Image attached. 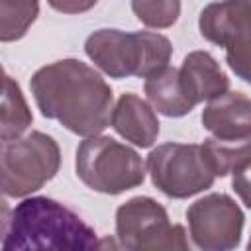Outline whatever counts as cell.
<instances>
[{
  "label": "cell",
  "instance_id": "obj_1",
  "mask_svg": "<svg viewBox=\"0 0 251 251\" xmlns=\"http://www.w3.org/2000/svg\"><path fill=\"white\" fill-rule=\"evenodd\" d=\"M31 94L45 118L61 122L76 135L104 131L112 114V88L86 63L63 59L41 67L29 80Z\"/></svg>",
  "mask_w": 251,
  "mask_h": 251
},
{
  "label": "cell",
  "instance_id": "obj_2",
  "mask_svg": "<svg viewBox=\"0 0 251 251\" xmlns=\"http://www.w3.org/2000/svg\"><path fill=\"white\" fill-rule=\"evenodd\" d=\"M96 231L73 210L47 196L22 200L10 216L2 247L10 249H96Z\"/></svg>",
  "mask_w": 251,
  "mask_h": 251
},
{
  "label": "cell",
  "instance_id": "obj_3",
  "mask_svg": "<svg viewBox=\"0 0 251 251\" xmlns=\"http://www.w3.org/2000/svg\"><path fill=\"white\" fill-rule=\"evenodd\" d=\"M84 51L112 78H147L169 65L173 45L165 35L153 31L98 29L88 35Z\"/></svg>",
  "mask_w": 251,
  "mask_h": 251
},
{
  "label": "cell",
  "instance_id": "obj_4",
  "mask_svg": "<svg viewBox=\"0 0 251 251\" xmlns=\"http://www.w3.org/2000/svg\"><path fill=\"white\" fill-rule=\"evenodd\" d=\"M61 165V151L53 137L31 131L0 141V192L22 198L51 180Z\"/></svg>",
  "mask_w": 251,
  "mask_h": 251
},
{
  "label": "cell",
  "instance_id": "obj_5",
  "mask_svg": "<svg viewBox=\"0 0 251 251\" xmlns=\"http://www.w3.org/2000/svg\"><path fill=\"white\" fill-rule=\"evenodd\" d=\"M76 175L96 192L120 194L143 182L145 167L131 147L112 137L90 135L76 149Z\"/></svg>",
  "mask_w": 251,
  "mask_h": 251
},
{
  "label": "cell",
  "instance_id": "obj_6",
  "mask_svg": "<svg viewBox=\"0 0 251 251\" xmlns=\"http://www.w3.org/2000/svg\"><path fill=\"white\" fill-rule=\"evenodd\" d=\"M116 231L120 243L126 249H188L184 229L176 224H171L165 208L147 196H135L118 208Z\"/></svg>",
  "mask_w": 251,
  "mask_h": 251
},
{
  "label": "cell",
  "instance_id": "obj_7",
  "mask_svg": "<svg viewBox=\"0 0 251 251\" xmlns=\"http://www.w3.org/2000/svg\"><path fill=\"white\" fill-rule=\"evenodd\" d=\"M147 171L153 184L171 198H188L214 184L200 145L163 143L147 157Z\"/></svg>",
  "mask_w": 251,
  "mask_h": 251
},
{
  "label": "cell",
  "instance_id": "obj_8",
  "mask_svg": "<svg viewBox=\"0 0 251 251\" xmlns=\"http://www.w3.org/2000/svg\"><path fill=\"white\" fill-rule=\"evenodd\" d=\"M200 33L226 49L235 75L249 80V0H224L208 4L200 14Z\"/></svg>",
  "mask_w": 251,
  "mask_h": 251
},
{
  "label": "cell",
  "instance_id": "obj_9",
  "mask_svg": "<svg viewBox=\"0 0 251 251\" xmlns=\"http://www.w3.org/2000/svg\"><path fill=\"white\" fill-rule=\"evenodd\" d=\"M188 226L194 243L206 251H226L239 243L243 212L226 194H208L196 200L188 212Z\"/></svg>",
  "mask_w": 251,
  "mask_h": 251
},
{
  "label": "cell",
  "instance_id": "obj_10",
  "mask_svg": "<svg viewBox=\"0 0 251 251\" xmlns=\"http://www.w3.org/2000/svg\"><path fill=\"white\" fill-rule=\"evenodd\" d=\"M202 126L218 139H249L251 135V102L243 92H224L202 112Z\"/></svg>",
  "mask_w": 251,
  "mask_h": 251
},
{
  "label": "cell",
  "instance_id": "obj_11",
  "mask_svg": "<svg viewBox=\"0 0 251 251\" xmlns=\"http://www.w3.org/2000/svg\"><path fill=\"white\" fill-rule=\"evenodd\" d=\"M178 76L188 100L194 106L224 94L229 86V80L220 69L218 61L206 51L188 53L178 69Z\"/></svg>",
  "mask_w": 251,
  "mask_h": 251
},
{
  "label": "cell",
  "instance_id": "obj_12",
  "mask_svg": "<svg viewBox=\"0 0 251 251\" xmlns=\"http://www.w3.org/2000/svg\"><path fill=\"white\" fill-rule=\"evenodd\" d=\"M112 127L137 147H151L159 135V122L151 106L139 96L122 94L110 114Z\"/></svg>",
  "mask_w": 251,
  "mask_h": 251
},
{
  "label": "cell",
  "instance_id": "obj_13",
  "mask_svg": "<svg viewBox=\"0 0 251 251\" xmlns=\"http://www.w3.org/2000/svg\"><path fill=\"white\" fill-rule=\"evenodd\" d=\"M145 94L151 106L169 118L184 116L194 108L180 84L178 69L169 65L145 78Z\"/></svg>",
  "mask_w": 251,
  "mask_h": 251
},
{
  "label": "cell",
  "instance_id": "obj_14",
  "mask_svg": "<svg viewBox=\"0 0 251 251\" xmlns=\"http://www.w3.org/2000/svg\"><path fill=\"white\" fill-rule=\"evenodd\" d=\"M31 110L22 94V88L12 76L0 78V139L22 135L31 126Z\"/></svg>",
  "mask_w": 251,
  "mask_h": 251
},
{
  "label": "cell",
  "instance_id": "obj_15",
  "mask_svg": "<svg viewBox=\"0 0 251 251\" xmlns=\"http://www.w3.org/2000/svg\"><path fill=\"white\" fill-rule=\"evenodd\" d=\"M202 153L214 176H226L243 167H249V139H218L210 137L202 145Z\"/></svg>",
  "mask_w": 251,
  "mask_h": 251
},
{
  "label": "cell",
  "instance_id": "obj_16",
  "mask_svg": "<svg viewBox=\"0 0 251 251\" xmlns=\"http://www.w3.org/2000/svg\"><path fill=\"white\" fill-rule=\"evenodd\" d=\"M39 14V0H0V41L22 39Z\"/></svg>",
  "mask_w": 251,
  "mask_h": 251
},
{
  "label": "cell",
  "instance_id": "obj_17",
  "mask_svg": "<svg viewBox=\"0 0 251 251\" xmlns=\"http://www.w3.org/2000/svg\"><path fill=\"white\" fill-rule=\"evenodd\" d=\"M133 14L149 27H171L180 14V0H131Z\"/></svg>",
  "mask_w": 251,
  "mask_h": 251
},
{
  "label": "cell",
  "instance_id": "obj_18",
  "mask_svg": "<svg viewBox=\"0 0 251 251\" xmlns=\"http://www.w3.org/2000/svg\"><path fill=\"white\" fill-rule=\"evenodd\" d=\"M51 8L63 14H82L90 10L98 0H47Z\"/></svg>",
  "mask_w": 251,
  "mask_h": 251
},
{
  "label": "cell",
  "instance_id": "obj_19",
  "mask_svg": "<svg viewBox=\"0 0 251 251\" xmlns=\"http://www.w3.org/2000/svg\"><path fill=\"white\" fill-rule=\"evenodd\" d=\"M247 171H249V167H243V169H239V171L233 173V186L241 194V200H243L245 206H249V196H247V188H249V184H247Z\"/></svg>",
  "mask_w": 251,
  "mask_h": 251
},
{
  "label": "cell",
  "instance_id": "obj_20",
  "mask_svg": "<svg viewBox=\"0 0 251 251\" xmlns=\"http://www.w3.org/2000/svg\"><path fill=\"white\" fill-rule=\"evenodd\" d=\"M10 216H12V210L8 206V202L2 198L0 194V239L6 235L8 231V226H10Z\"/></svg>",
  "mask_w": 251,
  "mask_h": 251
},
{
  "label": "cell",
  "instance_id": "obj_21",
  "mask_svg": "<svg viewBox=\"0 0 251 251\" xmlns=\"http://www.w3.org/2000/svg\"><path fill=\"white\" fill-rule=\"evenodd\" d=\"M4 76V69H2V65H0V78Z\"/></svg>",
  "mask_w": 251,
  "mask_h": 251
}]
</instances>
